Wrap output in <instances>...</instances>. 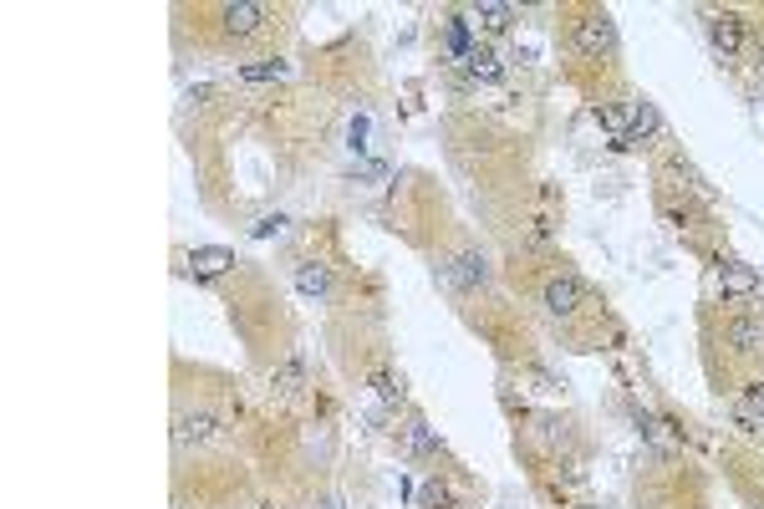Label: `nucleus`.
<instances>
[{"instance_id":"nucleus-1","label":"nucleus","mask_w":764,"mask_h":509,"mask_svg":"<svg viewBox=\"0 0 764 509\" xmlns=\"http://www.w3.org/2000/svg\"><path fill=\"white\" fill-rule=\"evenodd\" d=\"M571 41L581 56H591V62H607V56L617 51V26L607 11H586L576 26H571Z\"/></svg>"},{"instance_id":"nucleus-2","label":"nucleus","mask_w":764,"mask_h":509,"mask_svg":"<svg viewBox=\"0 0 764 509\" xmlns=\"http://www.w3.org/2000/svg\"><path fill=\"white\" fill-rule=\"evenodd\" d=\"M724 347L734 357H764V311H749V306L729 311L724 316Z\"/></svg>"},{"instance_id":"nucleus-3","label":"nucleus","mask_w":764,"mask_h":509,"mask_svg":"<svg viewBox=\"0 0 764 509\" xmlns=\"http://www.w3.org/2000/svg\"><path fill=\"white\" fill-rule=\"evenodd\" d=\"M581 301H586V291H581L576 275H551V280H545V291H540V306L551 311V316H561V321L576 316Z\"/></svg>"},{"instance_id":"nucleus-4","label":"nucleus","mask_w":764,"mask_h":509,"mask_svg":"<svg viewBox=\"0 0 764 509\" xmlns=\"http://www.w3.org/2000/svg\"><path fill=\"white\" fill-rule=\"evenodd\" d=\"M708 41H714L729 62H734V56L744 51V16L739 11H719L714 21H708Z\"/></svg>"},{"instance_id":"nucleus-5","label":"nucleus","mask_w":764,"mask_h":509,"mask_svg":"<svg viewBox=\"0 0 764 509\" xmlns=\"http://www.w3.org/2000/svg\"><path fill=\"white\" fill-rule=\"evenodd\" d=\"M306 387H311V372H306L301 357H286V362L270 367V392H281V398H301Z\"/></svg>"},{"instance_id":"nucleus-6","label":"nucleus","mask_w":764,"mask_h":509,"mask_svg":"<svg viewBox=\"0 0 764 509\" xmlns=\"http://www.w3.org/2000/svg\"><path fill=\"white\" fill-rule=\"evenodd\" d=\"M658 138H663V118H658V107H652V102H632V123H627V138H622V143L647 148V143H658Z\"/></svg>"},{"instance_id":"nucleus-7","label":"nucleus","mask_w":764,"mask_h":509,"mask_svg":"<svg viewBox=\"0 0 764 509\" xmlns=\"http://www.w3.org/2000/svg\"><path fill=\"white\" fill-rule=\"evenodd\" d=\"M459 62H464V72H469L474 82H500V72H505L500 51H495V46H484V41H474V46L459 56Z\"/></svg>"},{"instance_id":"nucleus-8","label":"nucleus","mask_w":764,"mask_h":509,"mask_svg":"<svg viewBox=\"0 0 764 509\" xmlns=\"http://www.w3.org/2000/svg\"><path fill=\"white\" fill-rule=\"evenodd\" d=\"M265 16H270V11H265V6H255V0H235V6H225V11H220V21H225V31H230V36H255V31L265 26Z\"/></svg>"},{"instance_id":"nucleus-9","label":"nucleus","mask_w":764,"mask_h":509,"mask_svg":"<svg viewBox=\"0 0 764 509\" xmlns=\"http://www.w3.org/2000/svg\"><path fill=\"white\" fill-rule=\"evenodd\" d=\"M214 428H220V423H214L209 413H179L174 418V443L179 448H204L214 438Z\"/></svg>"},{"instance_id":"nucleus-10","label":"nucleus","mask_w":764,"mask_h":509,"mask_svg":"<svg viewBox=\"0 0 764 509\" xmlns=\"http://www.w3.org/2000/svg\"><path fill=\"white\" fill-rule=\"evenodd\" d=\"M719 286H724V296H754L759 291V270L739 265V260H724L719 265Z\"/></svg>"},{"instance_id":"nucleus-11","label":"nucleus","mask_w":764,"mask_h":509,"mask_svg":"<svg viewBox=\"0 0 764 509\" xmlns=\"http://www.w3.org/2000/svg\"><path fill=\"white\" fill-rule=\"evenodd\" d=\"M663 179H668L678 194H698V199L708 194V189H703V179H698V168H693L688 158H678V153H668V158H663Z\"/></svg>"},{"instance_id":"nucleus-12","label":"nucleus","mask_w":764,"mask_h":509,"mask_svg":"<svg viewBox=\"0 0 764 509\" xmlns=\"http://www.w3.org/2000/svg\"><path fill=\"white\" fill-rule=\"evenodd\" d=\"M469 21H474L479 31H489V36H500V31H510L515 11H510V6H495V0H479V6H469Z\"/></svg>"},{"instance_id":"nucleus-13","label":"nucleus","mask_w":764,"mask_h":509,"mask_svg":"<svg viewBox=\"0 0 764 509\" xmlns=\"http://www.w3.org/2000/svg\"><path fill=\"white\" fill-rule=\"evenodd\" d=\"M230 265H235V255H230V250H220V245L189 250V270H194V275H204V280H209V275H225Z\"/></svg>"},{"instance_id":"nucleus-14","label":"nucleus","mask_w":764,"mask_h":509,"mask_svg":"<svg viewBox=\"0 0 764 509\" xmlns=\"http://www.w3.org/2000/svg\"><path fill=\"white\" fill-rule=\"evenodd\" d=\"M296 286H301V296H326L332 291V270H326L321 260H301L296 265Z\"/></svg>"},{"instance_id":"nucleus-15","label":"nucleus","mask_w":764,"mask_h":509,"mask_svg":"<svg viewBox=\"0 0 764 509\" xmlns=\"http://www.w3.org/2000/svg\"><path fill=\"white\" fill-rule=\"evenodd\" d=\"M449 504H454V494H449L444 479H428V484L418 489V509H449Z\"/></svg>"},{"instance_id":"nucleus-16","label":"nucleus","mask_w":764,"mask_h":509,"mask_svg":"<svg viewBox=\"0 0 764 509\" xmlns=\"http://www.w3.org/2000/svg\"><path fill=\"white\" fill-rule=\"evenodd\" d=\"M484 280H489V265H484V255H464L459 260V286H484Z\"/></svg>"},{"instance_id":"nucleus-17","label":"nucleus","mask_w":764,"mask_h":509,"mask_svg":"<svg viewBox=\"0 0 764 509\" xmlns=\"http://www.w3.org/2000/svg\"><path fill=\"white\" fill-rule=\"evenodd\" d=\"M240 77L245 82H276V77H286V62H250V67H240Z\"/></svg>"},{"instance_id":"nucleus-18","label":"nucleus","mask_w":764,"mask_h":509,"mask_svg":"<svg viewBox=\"0 0 764 509\" xmlns=\"http://www.w3.org/2000/svg\"><path fill=\"white\" fill-rule=\"evenodd\" d=\"M372 387H377L382 403H403V382H398L393 372H372Z\"/></svg>"},{"instance_id":"nucleus-19","label":"nucleus","mask_w":764,"mask_h":509,"mask_svg":"<svg viewBox=\"0 0 764 509\" xmlns=\"http://www.w3.org/2000/svg\"><path fill=\"white\" fill-rule=\"evenodd\" d=\"M744 413L764 428V382H749V387H744Z\"/></svg>"},{"instance_id":"nucleus-20","label":"nucleus","mask_w":764,"mask_h":509,"mask_svg":"<svg viewBox=\"0 0 764 509\" xmlns=\"http://www.w3.org/2000/svg\"><path fill=\"white\" fill-rule=\"evenodd\" d=\"M403 433H408V448H413V454H433V448H439V443H433V433H428L423 423H408Z\"/></svg>"},{"instance_id":"nucleus-21","label":"nucleus","mask_w":764,"mask_h":509,"mask_svg":"<svg viewBox=\"0 0 764 509\" xmlns=\"http://www.w3.org/2000/svg\"><path fill=\"white\" fill-rule=\"evenodd\" d=\"M556 428H561L556 418H535V438H540V443H556V438H561Z\"/></svg>"},{"instance_id":"nucleus-22","label":"nucleus","mask_w":764,"mask_h":509,"mask_svg":"<svg viewBox=\"0 0 764 509\" xmlns=\"http://www.w3.org/2000/svg\"><path fill=\"white\" fill-rule=\"evenodd\" d=\"M281 230H286V219H281V214H270V219L255 224V235H260V240H265V235H281Z\"/></svg>"}]
</instances>
